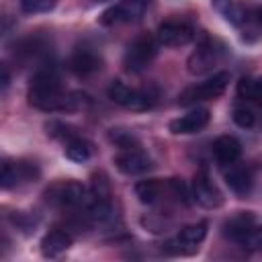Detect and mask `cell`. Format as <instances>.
<instances>
[{"label": "cell", "instance_id": "cell-24", "mask_svg": "<svg viewBox=\"0 0 262 262\" xmlns=\"http://www.w3.org/2000/svg\"><path fill=\"white\" fill-rule=\"evenodd\" d=\"M10 84V70H8V66L6 63H2L0 61V90L2 88H6Z\"/></svg>", "mask_w": 262, "mask_h": 262}, {"label": "cell", "instance_id": "cell-22", "mask_svg": "<svg viewBox=\"0 0 262 262\" xmlns=\"http://www.w3.org/2000/svg\"><path fill=\"white\" fill-rule=\"evenodd\" d=\"M108 137H111V141H113L117 147H121V149H127V147H137V145H139L137 137H135L133 133L125 131V129H111Z\"/></svg>", "mask_w": 262, "mask_h": 262}, {"label": "cell", "instance_id": "cell-12", "mask_svg": "<svg viewBox=\"0 0 262 262\" xmlns=\"http://www.w3.org/2000/svg\"><path fill=\"white\" fill-rule=\"evenodd\" d=\"M192 39H194V29L182 20H164L156 33V41L164 47H182Z\"/></svg>", "mask_w": 262, "mask_h": 262}, {"label": "cell", "instance_id": "cell-11", "mask_svg": "<svg viewBox=\"0 0 262 262\" xmlns=\"http://www.w3.org/2000/svg\"><path fill=\"white\" fill-rule=\"evenodd\" d=\"M37 176V170L29 162H12V160H0V190H8L14 186H20L23 182H29Z\"/></svg>", "mask_w": 262, "mask_h": 262}, {"label": "cell", "instance_id": "cell-9", "mask_svg": "<svg viewBox=\"0 0 262 262\" xmlns=\"http://www.w3.org/2000/svg\"><path fill=\"white\" fill-rule=\"evenodd\" d=\"M115 166L119 172L127 174V176H139V174H145L154 168V162L151 158L137 147H127V149H121L115 158H113Z\"/></svg>", "mask_w": 262, "mask_h": 262}, {"label": "cell", "instance_id": "cell-21", "mask_svg": "<svg viewBox=\"0 0 262 262\" xmlns=\"http://www.w3.org/2000/svg\"><path fill=\"white\" fill-rule=\"evenodd\" d=\"M231 117H233V123L242 129H252L256 125V113L250 106H235Z\"/></svg>", "mask_w": 262, "mask_h": 262}, {"label": "cell", "instance_id": "cell-5", "mask_svg": "<svg viewBox=\"0 0 262 262\" xmlns=\"http://www.w3.org/2000/svg\"><path fill=\"white\" fill-rule=\"evenodd\" d=\"M227 84H229V74L227 72L213 74L205 82H199L194 86L184 88L178 94V104L180 106H190V104H196L201 100H213V98H217V96H221L225 92Z\"/></svg>", "mask_w": 262, "mask_h": 262}, {"label": "cell", "instance_id": "cell-19", "mask_svg": "<svg viewBox=\"0 0 262 262\" xmlns=\"http://www.w3.org/2000/svg\"><path fill=\"white\" fill-rule=\"evenodd\" d=\"M66 156H68L72 162L82 164V162L90 160V156H92V143H90L88 139L76 135V137H72L70 141H66Z\"/></svg>", "mask_w": 262, "mask_h": 262}, {"label": "cell", "instance_id": "cell-8", "mask_svg": "<svg viewBox=\"0 0 262 262\" xmlns=\"http://www.w3.org/2000/svg\"><path fill=\"white\" fill-rule=\"evenodd\" d=\"M149 0H123L111 8H106L98 23L104 27H113V25H121V23H135L143 16L145 8H147Z\"/></svg>", "mask_w": 262, "mask_h": 262}, {"label": "cell", "instance_id": "cell-3", "mask_svg": "<svg viewBox=\"0 0 262 262\" xmlns=\"http://www.w3.org/2000/svg\"><path fill=\"white\" fill-rule=\"evenodd\" d=\"M158 53V41L149 33L137 35L123 53V68L129 74H139L151 66Z\"/></svg>", "mask_w": 262, "mask_h": 262}, {"label": "cell", "instance_id": "cell-20", "mask_svg": "<svg viewBox=\"0 0 262 262\" xmlns=\"http://www.w3.org/2000/svg\"><path fill=\"white\" fill-rule=\"evenodd\" d=\"M237 96L244 98V100H250V102H260V96H262L260 80L254 78V76L239 78V82H237Z\"/></svg>", "mask_w": 262, "mask_h": 262}, {"label": "cell", "instance_id": "cell-2", "mask_svg": "<svg viewBox=\"0 0 262 262\" xmlns=\"http://www.w3.org/2000/svg\"><path fill=\"white\" fill-rule=\"evenodd\" d=\"M223 235L248 250H258L262 244L258 217L252 211H239L223 223Z\"/></svg>", "mask_w": 262, "mask_h": 262}, {"label": "cell", "instance_id": "cell-6", "mask_svg": "<svg viewBox=\"0 0 262 262\" xmlns=\"http://www.w3.org/2000/svg\"><path fill=\"white\" fill-rule=\"evenodd\" d=\"M106 92H108V98L113 102H117L119 106H123L127 111H147L156 102V98L149 92L131 88V86H127L121 80H113L108 84V90Z\"/></svg>", "mask_w": 262, "mask_h": 262}, {"label": "cell", "instance_id": "cell-15", "mask_svg": "<svg viewBox=\"0 0 262 262\" xmlns=\"http://www.w3.org/2000/svg\"><path fill=\"white\" fill-rule=\"evenodd\" d=\"M102 68V57L90 47H80L70 57V70L78 76H90Z\"/></svg>", "mask_w": 262, "mask_h": 262}, {"label": "cell", "instance_id": "cell-13", "mask_svg": "<svg viewBox=\"0 0 262 262\" xmlns=\"http://www.w3.org/2000/svg\"><path fill=\"white\" fill-rule=\"evenodd\" d=\"M190 196L205 209H217L223 205V194L207 174H196L190 186Z\"/></svg>", "mask_w": 262, "mask_h": 262}, {"label": "cell", "instance_id": "cell-14", "mask_svg": "<svg viewBox=\"0 0 262 262\" xmlns=\"http://www.w3.org/2000/svg\"><path fill=\"white\" fill-rule=\"evenodd\" d=\"M209 119H211V113L209 108H203V106H196L192 111H188L186 115L170 121V131L174 135H190V133H199L203 131L207 125H209Z\"/></svg>", "mask_w": 262, "mask_h": 262}, {"label": "cell", "instance_id": "cell-7", "mask_svg": "<svg viewBox=\"0 0 262 262\" xmlns=\"http://www.w3.org/2000/svg\"><path fill=\"white\" fill-rule=\"evenodd\" d=\"M223 59V45L215 39H205L186 59V70L192 76H203L211 72Z\"/></svg>", "mask_w": 262, "mask_h": 262}, {"label": "cell", "instance_id": "cell-17", "mask_svg": "<svg viewBox=\"0 0 262 262\" xmlns=\"http://www.w3.org/2000/svg\"><path fill=\"white\" fill-rule=\"evenodd\" d=\"M225 184L237 196H246L252 190V186H254V174L246 166H233L231 164L229 172H225Z\"/></svg>", "mask_w": 262, "mask_h": 262}, {"label": "cell", "instance_id": "cell-16", "mask_svg": "<svg viewBox=\"0 0 262 262\" xmlns=\"http://www.w3.org/2000/svg\"><path fill=\"white\" fill-rule=\"evenodd\" d=\"M213 156L221 166H231L242 156V145L231 135H221L213 141Z\"/></svg>", "mask_w": 262, "mask_h": 262}, {"label": "cell", "instance_id": "cell-1", "mask_svg": "<svg viewBox=\"0 0 262 262\" xmlns=\"http://www.w3.org/2000/svg\"><path fill=\"white\" fill-rule=\"evenodd\" d=\"M27 98L31 106L45 111V113L76 111V108H82L86 102V96L68 94L61 88V80L53 70H41L33 76Z\"/></svg>", "mask_w": 262, "mask_h": 262}, {"label": "cell", "instance_id": "cell-4", "mask_svg": "<svg viewBox=\"0 0 262 262\" xmlns=\"http://www.w3.org/2000/svg\"><path fill=\"white\" fill-rule=\"evenodd\" d=\"M45 199L47 203L55 205V207H63V209H86L90 203V190L76 182V180H61L55 182L53 186H49L45 190Z\"/></svg>", "mask_w": 262, "mask_h": 262}, {"label": "cell", "instance_id": "cell-10", "mask_svg": "<svg viewBox=\"0 0 262 262\" xmlns=\"http://www.w3.org/2000/svg\"><path fill=\"white\" fill-rule=\"evenodd\" d=\"M207 221H196V223H190V225H184L180 229V233L176 235V239L168 242L166 248L172 252V254H192L199 250V244L205 239L207 235Z\"/></svg>", "mask_w": 262, "mask_h": 262}, {"label": "cell", "instance_id": "cell-23", "mask_svg": "<svg viewBox=\"0 0 262 262\" xmlns=\"http://www.w3.org/2000/svg\"><path fill=\"white\" fill-rule=\"evenodd\" d=\"M57 4V0H20V6L25 12L31 14H39V12H49L53 10Z\"/></svg>", "mask_w": 262, "mask_h": 262}, {"label": "cell", "instance_id": "cell-18", "mask_svg": "<svg viewBox=\"0 0 262 262\" xmlns=\"http://www.w3.org/2000/svg\"><path fill=\"white\" fill-rule=\"evenodd\" d=\"M72 246V235L63 229H53L49 233L43 235L41 239V254L45 258H55L59 254H63L66 250H70Z\"/></svg>", "mask_w": 262, "mask_h": 262}]
</instances>
